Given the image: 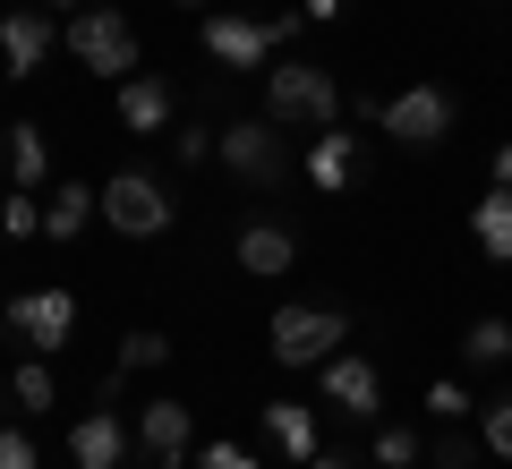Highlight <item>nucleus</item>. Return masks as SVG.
<instances>
[{
  "mask_svg": "<svg viewBox=\"0 0 512 469\" xmlns=\"http://www.w3.org/2000/svg\"><path fill=\"white\" fill-rule=\"evenodd\" d=\"M69 461H77V469H120V461H128V427H120V410H111V401H103V410H86V418L69 427Z\"/></svg>",
  "mask_w": 512,
  "mask_h": 469,
  "instance_id": "13",
  "label": "nucleus"
},
{
  "mask_svg": "<svg viewBox=\"0 0 512 469\" xmlns=\"http://www.w3.org/2000/svg\"><path fill=\"white\" fill-rule=\"evenodd\" d=\"M453 120H461V103H453V86H436V77H427V86H402L393 103L376 111V128H384L393 145H410V154L444 145V137H453Z\"/></svg>",
  "mask_w": 512,
  "mask_h": 469,
  "instance_id": "4",
  "label": "nucleus"
},
{
  "mask_svg": "<svg viewBox=\"0 0 512 469\" xmlns=\"http://www.w3.org/2000/svg\"><path fill=\"white\" fill-rule=\"evenodd\" d=\"M86 222H94V188L86 180H60L52 205H43V239H77Z\"/></svg>",
  "mask_w": 512,
  "mask_h": 469,
  "instance_id": "18",
  "label": "nucleus"
},
{
  "mask_svg": "<svg viewBox=\"0 0 512 469\" xmlns=\"http://www.w3.org/2000/svg\"><path fill=\"white\" fill-rule=\"evenodd\" d=\"M94 214H103L120 239H163L171 231V188L146 180V171H111V180L94 188Z\"/></svg>",
  "mask_w": 512,
  "mask_h": 469,
  "instance_id": "2",
  "label": "nucleus"
},
{
  "mask_svg": "<svg viewBox=\"0 0 512 469\" xmlns=\"http://www.w3.org/2000/svg\"><path fill=\"white\" fill-rule=\"evenodd\" d=\"M0 325L18 333V342H35V359H52V350L77 333V299L69 290H18V299L0 307Z\"/></svg>",
  "mask_w": 512,
  "mask_h": 469,
  "instance_id": "8",
  "label": "nucleus"
},
{
  "mask_svg": "<svg viewBox=\"0 0 512 469\" xmlns=\"http://www.w3.org/2000/svg\"><path fill=\"white\" fill-rule=\"evenodd\" d=\"M487 452H495V461H512V393L487 401Z\"/></svg>",
  "mask_w": 512,
  "mask_h": 469,
  "instance_id": "26",
  "label": "nucleus"
},
{
  "mask_svg": "<svg viewBox=\"0 0 512 469\" xmlns=\"http://www.w3.org/2000/svg\"><path fill=\"white\" fill-rule=\"evenodd\" d=\"M308 180H316V197H342V188H359V137H350V128H316V145H308Z\"/></svg>",
  "mask_w": 512,
  "mask_h": 469,
  "instance_id": "14",
  "label": "nucleus"
},
{
  "mask_svg": "<svg viewBox=\"0 0 512 469\" xmlns=\"http://www.w3.org/2000/svg\"><path fill=\"white\" fill-rule=\"evenodd\" d=\"M427 461V444L410 427H376V469H419Z\"/></svg>",
  "mask_w": 512,
  "mask_h": 469,
  "instance_id": "21",
  "label": "nucleus"
},
{
  "mask_svg": "<svg viewBox=\"0 0 512 469\" xmlns=\"http://www.w3.org/2000/svg\"><path fill=\"white\" fill-rule=\"evenodd\" d=\"M427 461H436V469H478V444H470V435H436Z\"/></svg>",
  "mask_w": 512,
  "mask_h": 469,
  "instance_id": "25",
  "label": "nucleus"
},
{
  "mask_svg": "<svg viewBox=\"0 0 512 469\" xmlns=\"http://www.w3.org/2000/svg\"><path fill=\"white\" fill-rule=\"evenodd\" d=\"M470 239L487 265H512V188H487V197L470 205Z\"/></svg>",
  "mask_w": 512,
  "mask_h": 469,
  "instance_id": "16",
  "label": "nucleus"
},
{
  "mask_svg": "<svg viewBox=\"0 0 512 469\" xmlns=\"http://www.w3.org/2000/svg\"><path fill=\"white\" fill-rule=\"evenodd\" d=\"M0 231H9V239H35L43 231V205L35 197H9V205H0Z\"/></svg>",
  "mask_w": 512,
  "mask_h": 469,
  "instance_id": "24",
  "label": "nucleus"
},
{
  "mask_svg": "<svg viewBox=\"0 0 512 469\" xmlns=\"http://www.w3.org/2000/svg\"><path fill=\"white\" fill-rule=\"evenodd\" d=\"M308 469H350V461H333V452H325V461H308Z\"/></svg>",
  "mask_w": 512,
  "mask_h": 469,
  "instance_id": "33",
  "label": "nucleus"
},
{
  "mask_svg": "<svg viewBox=\"0 0 512 469\" xmlns=\"http://www.w3.org/2000/svg\"><path fill=\"white\" fill-rule=\"evenodd\" d=\"M171 120H180L171 77H154V69L120 77V128H128V137H171Z\"/></svg>",
  "mask_w": 512,
  "mask_h": 469,
  "instance_id": "10",
  "label": "nucleus"
},
{
  "mask_svg": "<svg viewBox=\"0 0 512 469\" xmlns=\"http://www.w3.org/2000/svg\"><path fill=\"white\" fill-rule=\"evenodd\" d=\"M43 171H52V145H43L35 120H18V128H9V180H18V188H43Z\"/></svg>",
  "mask_w": 512,
  "mask_h": 469,
  "instance_id": "19",
  "label": "nucleus"
},
{
  "mask_svg": "<svg viewBox=\"0 0 512 469\" xmlns=\"http://www.w3.org/2000/svg\"><path fill=\"white\" fill-rule=\"evenodd\" d=\"M35 9H52V18H60V9H77V0H35Z\"/></svg>",
  "mask_w": 512,
  "mask_h": 469,
  "instance_id": "32",
  "label": "nucleus"
},
{
  "mask_svg": "<svg viewBox=\"0 0 512 469\" xmlns=\"http://www.w3.org/2000/svg\"><path fill=\"white\" fill-rule=\"evenodd\" d=\"M265 120L274 128H333L342 120V86L316 60H274L265 69Z\"/></svg>",
  "mask_w": 512,
  "mask_h": 469,
  "instance_id": "1",
  "label": "nucleus"
},
{
  "mask_svg": "<svg viewBox=\"0 0 512 469\" xmlns=\"http://www.w3.org/2000/svg\"><path fill=\"white\" fill-rule=\"evenodd\" d=\"M299 26H308L299 9H291V18H239V9H205V52H214L222 69H256V60H274Z\"/></svg>",
  "mask_w": 512,
  "mask_h": 469,
  "instance_id": "3",
  "label": "nucleus"
},
{
  "mask_svg": "<svg viewBox=\"0 0 512 469\" xmlns=\"http://www.w3.org/2000/svg\"><path fill=\"white\" fill-rule=\"evenodd\" d=\"M43 60H52V9H35V0H26V9H9V18H0V69L26 77V69H43Z\"/></svg>",
  "mask_w": 512,
  "mask_h": 469,
  "instance_id": "12",
  "label": "nucleus"
},
{
  "mask_svg": "<svg viewBox=\"0 0 512 469\" xmlns=\"http://www.w3.org/2000/svg\"><path fill=\"white\" fill-rule=\"evenodd\" d=\"M197 469H256L239 444H197Z\"/></svg>",
  "mask_w": 512,
  "mask_h": 469,
  "instance_id": "29",
  "label": "nucleus"
},
{
  "mask_svg": "<svg viewBox=\"0 0 512 469\" xmlns=\"http://www.w3.org/2000/svg\"><path fill=\"white\" fill-rule=\"evenodd\" d=\"M299 18H342V0H299Z\"/></svg>",
  "mask_w": 512,
  "mask_h": 469,
  "instance_id": "30",
  "label": "nucleus"
},
{
  "mask_svg": "<svg viewBox=\"0 0 512 469\" xmlns=\"http://www.w3.org/2000/svg\"><path fill=\"white\" fill-rule=\"evenodd\" d=\"M180 9H214V0H180Z\"/></svg>",
  "mask_w": 512,
  "mask_h": 469,
  "instance_id": "34",
  "label": "nucleus"
},
{
  "mask_svg": "<svg viewBox=\"0 0 512 469\" xmlns=\"http://www.w3.org/2000/svg\"><path fill=\"white\" fill-rule=\"evenodd\" d=\"M495 188H512V145H495Z\"/></svg>",
  "mask_w": 512,
  "mask_h": 469,
  "instance_id": "31",
  "label": "nucleus"
},
{
  "mask_svg": "<svg viewBox=\"0 0 512 469\" xmlns=\"http://www.w3.org/2000/svg\"><path fill=\"white\" fill-rule=\"evenodd\" d=\"M0 77H9V69H0Z\"/></svg>",
  "mask_w": 512,
  "mask_h": 469,
  "instance_id": "35",
  "label": "nucleus"
},
{
  "mask_svg": "<svg viewBox=\"0 0 512 469\" xmlns=\"http://www.w3.org/2000/svg\"><path fill=\"white\" fill-rule=\"evenodd\" d=\"M265 342H274L282 367H325L333 350L350 342V316H342V307H274Z\"/></svg>",
  "mask_w": 512,
  "mask_h": 469,
  "instance_id": "6",
  "label": "nucleus"
},
{
  "mask_svg": "<svg viewBox=\"0 0 512 469\" xmlns=\"http://www.w3.org/2000/svg\"><path fill=\"white\" fill-rule=\"evenodd\" d=\"M265 435H274V452H291V461H316V410L308 401H265Z\"/></svg>",
  "mask_w": 512,
  "mask_h": 469,
  "instance_id": "17",
  "label": "nucleus"
},
{
  "mask_svg": "<svg viewBox=\"0 0 512 469\" xmlns=\"http://www.w3.org/2000/svg\"><path fill=\"white\" fill-rule=\"evenodd\" d=\"M461 359H470V367H504L512 359V325H504V316H478V325L461 333Z\"/></svg>",
  "mask_w": 512,
  "mask_h": 469,
  "instance_id": "20",
  "label": "nucleus"
},
{
  "mask_svg": "<svg viewBox=\"0 0 512 469\" xmlns=\"http://www.w3.org/2000/svg\"><path fill=\"white\" fill-rule=\"evenodd\" d=\"M0 469H43V461H35V435H26V427H0Z\"/></svg>",
  "mask_w": 512,
  "mask_h": 469,
  "instance_id": "27",
  "label": "nucleus"
},
{
  "mask_svg": "<svg viewBox=\"0 0 512 469\" xmlns=\"http://www.w3.org/2000/svg\"><path fill=\"white\" fill-rule=\"evenodd\" d=\"M231 256H239V273H256V282H282V273L299 265V239L282 231V222H248Z\"/></svg>",
  "mask_w": 512,
  "mask_h": 469,
  "instance_id": "15",
  "label": "nucleus"
},
{
  "mask_svg": "<svg viewBox=\"0 0 512 469\" xmlns=\"http://www.w3.org/2000/svg\"><path fill=\"white\" fill-rule=\"evenodd\" d=\"M214 163L231 171V180H248V188H282L291 180V145H282L274 120H231L214 137Z\"/></svg>",
  "mask_w": 512,
  "mask_h": 469,
  "instance_id": "5",
  "label": "nucleus"
},
{
  "mask_svg": "<svg viewBox=\"0 0 512 469\" xmlns=\"http://www.w3.org/2000/svg\"><path fill=\"white\" fill-rule=\"evenodd\" d=\"M427 410H436V418H444V427H453V418H461V410H470V393H461V384H427Z\"/></svg>",
  "mask_w": 512,
  "mask_h": 469,
  "instance_id": "28",
  "label": "nucleus"
},
{
  "mask_svg": "<svg viewBox=\"0 0 512 469\" xmlns=\"http://www.w3.org/2000/svg\"><path fill=\"white\" fill-rule=\"evenodd\" d=\"M316 376H325V410H342V418H359V427H376L384 376H376V359H367V350H333Z\"/></svg>",
  "mask_w": 512,
  "mask_h": 469,
  "instance_id": "9",
  "label": "nucleus"
},
{
  "mask_svg": "<svg viewBox=\"0 0 512 469\" xmlns=\"http://www.w3.org/2000/svg\"><path fill=\"white\" fill-rule=\"evenodd\" d=\"M9 393H18V410H52V367H43V359H26L18 376H9Z\"/></svg>",
  "mask_w": 512,
  "mask_h": 469,
  "instance_id": "22",
  "label": "nucleus"
},
{
  "mask_svg": "<svg viewBox=\"0 0 512 469\" xmlns=\"http://www.w3.org/2000/svg\"><path fill=\"white\" fill-rule=\"evenodd\" d=\"M69 52L86 60L94 77L120 86V77H137V26H128L111 0H94V9H77V18H69Z\"/></svg>",
  "mask_w": 512,
  "mask_h": 469,
  "instance_id": "7",
  "label": "nucleus"
},
{
  "mask_svg": "<svg viewBox=\"0 0 512 469\" xmlns=\"http://www.w3.org/2000/svg\"><path fill=\"white\" fill-rule=\"evenodd\" d=\"M137 452H146V469H180L188 461V401H146L137 410Z\"/></svg>",
  "mask_w": 512,
  "mask_h": 469,
  "instance_id": "11",
  "label": "nucleus"
},
{
  "mask_svg": "<svg viewBox=\"0 0 512 469\" xmlns=\"http://www.w3.org/2000/svg\"><path fill=\"white\" fill-rule=\"evenodd\" d=\"M171 154H180V163H214V128L205 120H171Z\"/></svg>",
  "mask_w": 512,
  "mask_h": 469,
  "instance_id": "23",
  "label": "nucleus"
}]
</instances>
